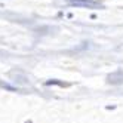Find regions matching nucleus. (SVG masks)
Masks as SVG:
<instances>
[{
  "instance_id": "nucleus-1",
  "label": "nucleus",
  "mask_w": 123,
  "mask_h": 123,
  "mask_svg": "<svg viewBox=\"0 0 123 123\" xmlns=\"http://www.w3.org/2000/svg\"><path fill=\"white\" fill-rule=\"evenodd\" d=\"M70 6L76 7H86V9H104V6L99 3V0H73L68 2Z\"/></svg>"
}]
</instances>
